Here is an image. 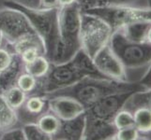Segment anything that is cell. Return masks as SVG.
Wrapping results in <instances>:
<instances>
[{
  "label": "cell",
  "mask_w": 151,
  "mask_h": 140,
  "mask_svg": "<svg viewBox=\"0 0 151 140\" xmlns=\"http://www.w3.org/2000/svg\"><path fill=\"white\" fill-rule=\"evenodd\" d=\"M86 77L107 79L97 69L93 60L82 49L65 63L52 64L42 79H39V95H48L71 86Z\"/></svg>",
  "instance_id": "cell-1"
},
{
  "label": "cell",
  "mask_w": 151,
  "mask_h": 140,
  "mask_svg": "<svg viewBox=\"0 0 151 140\" xmlns=\"http://www.w3.org/2000/svg\"><path fill=\"white\" fill-rule=\"evenodd\" d=\"M145 90L150 89H147L140 82L118 81L109 79L86 77L73 85L44 95L46 97L69 96L74 98L82 104L86 109H87L99 100L107 95L124 92H140Z\"/></svg>",
  "instance_id": "cell-2"
},
{
  "label": "cell",
  "mask_w": 151,
  "mask_h": 140,
  "mask_svg": "<svg viewBox=\"0 0 151 140\" xmlns=\"http://www.w3.org/2000/svg\"><path fill=\"white\" fill-rule=\"evenodd\" d=\"M4 7L15 9L23 12L44 44L45 56L54 63L59 46L58 9H34L15 0H6Z\"/></svg>",
  "instance_id": "cell-3"
},
{
  "label": "cell",
  "mask_w": 151,
  "mask_h": 140,
  "mask_svg": "<svg viewBox=\"0 0 151 140\" xmlns=\"http://www.w3.org/2000/svg\"><path fill=\"white\" fill-rule=\"evenodd\" d=\"M81 15L82 10L77 3L58 9L59 46L52 64L68 62L81 50Z\"/></svg>",
  "instance_id": "cell-4"
},
{
  "label": "cell",
  "mask_w": 151,
  "mask_h": 140,
  "mask_svg": "<svg viewBox=\"0 0 151 140\" xmlns=\"http://www.w3.org/2000/svg\"><path fill=\"white\" fill-rule=\"evenodd\" d=\"M108 44L126 70L150 66L151 44L129 41L119 30L113 33Z\"/></svg>",
  "instance_id": "cell-5"
},
{
  "label": "cell",
  "mask_w": 151,
  "mask_h": 140,
  "mask_svg": "<svg viewBox=\"0 0 151 140\" xmlns=\"http://www.w3.org/2000/svg\"><path fill=\"white\" fill-rule=\"evenodd\" d=\"M113 35L111 27L95 15L82 12L81 15V49L91 59L105 47Z\"/></svg>",
  "instance_id": "cell-6"
},
{
  "label": "cell",
  "mask_w": 151,
  "mask_h": 140,
  "mask_svg": "<svg viewBox=\"0 0 151 140\" xmlns=\"http://www.w3.org/2000/svg\"><path fill=\"white\" fill-rule=\"evenodd\" d=\"M82 12L95 15L102 19L113 33L126 25L141 21H151L150 8H138L129 6H97Z\"/></svg>",
  "instance_id": "cell-7"
},
{
  "label": "cell",
  "mask_w": 151,
  "mask_h": 140,
  "mask_svg": "<svg viewBox=\"0 0 151 140\" xmlns=\"http://www.w3.org/2000/svg\"><path fill=\"white\" fill-rule=\"evenodd\" d=\"M0 31L4 40L10 44L27 36L37 34L23 12L9 7L0 9Z\"/></svg>",
  "instance_id": "cell-8"
},
{
  "label": "cell",
  "mask_w": 151,
  "mask_h": 140,
  "mask_svg": "<svg viewBox=\"0 0 151 140\" xmlns=\"http://www.w3.org/2000/svg\"><path fill=\"white\" fill-rule=\"evenodd\" d=\"M135 92L114 93L101 98L85 111L86 118L105 122H113L116 114L121 110L129 95Z\"/></svg>",
  "instance_id": "cell-9"
},
{
  "label": "cell",
  "mask_w": 151,
  "mask_h": 140,
  "mask_svg": "<svg viewBox=\"0 0 151 140\" xmlns=\"http://www.w3.org/2000/svg\"><path fill=\"white\" fill-rule=\"evenodd\" d=\"M92 60L97 69L107 79L118 81H129L127 77L126 68L113 53L109 44L103 47Z\"/></svg>",
  "instance_id": "cell-10"
},
{
  "label": "cell",
  "mask_w": 151,
  "mask_h": 140,
  "mask_svg": "<svg viewBox=\"0 0 151 140\" xmlns=\"http://www.w3.org/2000/svg\"><path fill=\"white\" fill-rule=\"evenodd\" d=\"M15 111L18 122L23 124L37 122L42 114L49 111L48 98L44 95H28L22 107Z\"/></svg>",
  "instance_id": "cell-11"
},
{
  "label": "cell",
  "mask_w": 151,
  "mask_h": 140,
  "mask_svg": "<svg viewBox=\"0 0 151 140\" xmlns=\"http://www.w3.org/2000/svg\"><path fill=\"white\" fill-rule=\"evenodd\" d=\"M47 98L49 111L60 121L71 120L86 111L82 104L74 98L69 96H51Z\"/></svg>",
  "instance_id": "cell-12"
},
{
  "label": "cell",
  "mask_w": 151,
  "mask_h": 140,
  "mask_svg": "<svg viewBox=\"0 0 151 140\" xmlns=\"http://www.w3.org/2000/svg\"><path fill=\"white\" fill-rule=\"evenodd\" d=\"M117 129L113 122H100L86 118V125L83 139L107 140L114 139Z\"/></svg>",
  "instance_id": "cell-13"
},
{
  "label": "cell",
  "mask_w": 151,
  "mask_h": 140,
  "mask_svg": "<svg viewBox=\"0 0 151 140\" xmlns=\"http://www.w3.org/2000/svg\"><path fill=\"white\" fill-rule=\"evenodd\" d=\"M86 125L85 112L71 120L61 121L60 127L53 139L82 140Z\"/></svg>",
  "instance_id": "cell-14"
},
{
  "label": "cell",
  "mask_w": 151,
  "mask_h": 140,
  "mask_svg": "<svg viewBox=\"0 0 151 140\" xmlns=\"http://www.w3.org/2000/svg\"><path fill=\"white\" fill-rule=\"evenodd\" d=\"M24 71V63L18 54L12 53V60L6 69L0 72V93L16 85L18 77Z\"/></svg>",
  "instance_id": "cell-15"
},
{
  "label": "cell",
  "mask_w": 151,
  "mask_h": 140,
  "mask_svg": "<svg viewBox=\"0 0 151 140\" xmlns=\"http://www.w3.org/2000/svg\"><path fill=\"white\" fill-rule=\"evenodd\" d=\"M119 31L129 41L150 44L151 21H141L129 23Z\"/></svg>",
  "instance_id": "cell-16"
},
{
  "label": "cell",
  "mask_w": 151,
  "mask_h": 140,
  "mask_svg": "<svg viewBox=\"0 0 151 140\" xmlns=\"http://www.w3.org/2000/svg\"><path fill=\"white\" fill-rule=\"evenodd\" d=\"M151 106V92L150 90L135 92L132 93L125 102L123 109L129 112H135L140 108H150Z\"/></svg>",
  "instance_id": "cell-17"
},
{
  "label": "cell",
  "mask_w": 151,
  "mask_h": 140,
  "mask_svg": "<svg viewBox=\"0 0 151 140\" xmlns=\"http://www.w3.org/2000/svg\"><path fill=\"white\" fill-rule=\"evenodd\" d=\"M18 122L16 111L12 108L0 93V134L14 127Z\"/></svg>",
  "instance_id": "cell-18"
},
{
  "label": "cell",
  "mask_w": 151,
  "mask_h": 140,
  "mask_svg": "<svg viewBox=\"0 0 151 140\" xmlns=\"http://www.w3.org/2000/svg\"><path fill=\"white\" fill-rule=\"evenodd\" d=\"M51 62L45 55H40L28 64H24V72L34 76L37 79H42L47 75Z\"/></svg>",
  "instance_id": "cell-19"
},
{
  "label": "cell",
  "mask_w": 151,
  "mask_h": 140,
  "mask_svg": "<svg viewBox=\"0 0 151 140\" xmlns=\"http://www.w3.org/2000/svg\"><path fill=\"white\" fill-rule=\"evenodd\" d=\"M61 121L53 113L47 111L42 114L37 121V124L45 134L53 139V136L57 133L60 127Z\"/></svg>",
  "instance_id": "cell-20"
},
{
  "label": "cell",
  "mask_w": 151,
  "mask_h": 140,
  "mask_svg": "<svg viewBox=\"0 0 151 140\" xmlns=\"http://www.w3.org/2000/svg\"><path fill=\"white\" fill-rule=\"evenodd\" d=\"M134 127L141 136L150 134L151 130V109L150 108H140L133 112ZM140 139V138H139Z\"/></svg>",
  "instance_id": "cell-21"
},
{
  "label": "cell",
  "mask_w": 151,
  "mask_h": 140,
  "mask_svg": "<svg viewBox=\"0 0 151 140\" xmlns=\"http://www.w3.org/2000/svg\"><path fill=\"white\" fill-rule=\"evenodd\" d=\"M2 95L9 104V106L13 108L14 110H17L19 107H22L24 102L25 101V98L27 96V93L23 92L16 85L8 89Z\"/></svg>",
  "instance_id": "cell-22"
},
{
  "label": "cell",
  "mask_w": 151,
  "mask_h": 140,
  "mask_svg": "<svg viewBox=\"0 0 151 140\" xmlns=\"http://www.w3.org/2000/svg\"><path fill=\"white\" fill-rule=\"evenodd\" d=\"M16 86L27 93V95H34L37 92L39 87V79L24 71L18 77L16 81Z\"/></svg>",
  "instance_id": "cell-23"
},
{
  "label": "cell",
  "mask_w": 151,
  "mask_h": 140,
  "mask_svg": "<svg viewBox=\"0 0 151 140\" xmlns=\"http://www.w3.org/2000/svg\"><path fill=\"white\" fill-rule=\"evenodd\" d=\"M23 130L25 136V140H51L37 124V122H29L23 124Z\"/></svg>",
  "instance_id": "cell-24"
},
{
  "label": "cell",
  "mask_w": 151,
  "mask_h": 140,
  "mask_svg": "<svg viewBox=\"0 0 151 140\" xmlns=\"http://www.w3.org/2000/svg\"><path fill=\"white\" fill-rule=\"evenodd\" d=\"M150 0H100L98 6H129L150 8Z\"/></svg>",
  "instance_id": "cell-25"
},
{
  "label": "cell",
  "mask_w": 151,
  "mask_h": 140,
  "mask_svg": "<svg viewBox=\"0 0 151 140\" xmlns=\"http://www.w3.org/2000/svg\"><path fill=\"white\" fill-rule=\"evenodd\" d=\"M113 123L116 126L117 130L127 127L134 126V121H133V114L126 109L119 110L116 116L113 119Z\"/></svg>",
  "instance_id": "cell-26"
},
{
  "label": "cell",
  "mask_w": 151,
  "mask_h": 140,
  "mask_svg": "<svg viewBox=\"0 0 151 140\" xmlns=\"http://www.w3.org/2000/svg\"><path fill=\"white\" fill-rule=\"evenodd\" d=\"M140 138V134L134 126L117 130L114 139L116 140H136Z\"/></svg>",
  "instance_id": "cell-27"
},
{
  "label": "cell",
  "mask_w": 151,
  "mask_h": 140,
  "mask_svg": "<svg viewBox=\"0 0 151 140\" xmlns=\"http://www.w3.org/2000/svg\"><path fill=\"white\" fill-rule=\"evenodd\" d=\"M0 139L2 140H25V136L23 128H10L0 134Z\"/></svg>",
  "instance_id": "cell-28"
},
{
  "label": "cell",
  "mask_w": 151,
  "mask_h": 140,
  "mask_svg": "<svg viewBox=\"0 0 151 140\" xmlns=\"http://www.w3.org/2000/svg\"><path fill=\"white\" fill-rule=\"evenodd\" d=\"M40 55H45L44 51L38 48H35V47H32V48H28L27 50H24L19 56L21 57L24 64H28L33 60H35Z\"/></svg>",
  "instance_id": "cell-29"
},
{
  "label": "cell",
  "mask_w": 151,
  "mask_h": 140,
  "mask_svg": "<svg viewBox=\"0 0 151 140\" xmlns=\"http://www.w3.org/2000/svg\"><path fill=\"white\" fill-rule=\"evenodd\" d=\"M12 53L4 47L0 48V72L7 68L12 63Z\"/></svg>",
  "instance_id": "cell-30"
},
{
  "label": "cell",
  "mask_w": 151,
  "mask_h": 140,
  "mask_svg": "<svg viewBox=\"0 0 151 140\" xmlns=\"http://www.w3.org/2000/svg\"><path fill=\"white\" fill-rule=\"evenodd\" d=\"M60 8L58 0H39L38 9H52Z\"/></svg>",
  "instance_id": "cell-31"
},
{
  "label": "cell",
  "mask_w": 151,
  "mask_h": 140,
  "mask_svg": "<svg viewBox=\"0 0 151 140\" xmlns=\"http://www.w3.org/2000/svg\"><path fill=\"white\" fill-rule=\"evenodd\" d=\"M99 2H100V0H76V3L80 7L82 11H84V10L88 9L97 7L99 5Z\"/></svg>",
  "instance_id": "cell-32"
},
{
  "label": "cell",
  "mask_w": 151,
  "mask_h": 140,
  "mask_svg": "<svg viewBox=\"0 0 151 140\" xmlns=\"http://www.w3.org/2000/svg\"><path fill=\"white\" fill-rule=\"evenodd\" d=\"M138 82L143 84L145 87H147V89H150V67H149V69L147 71V73L145 74V76L143 77V79Z\"/></svg>",
  "instance_id": "cell-33"
},
{
  "label": "cell",
  "mask_w": 151,
  "mask_h": 140,
  "mask_svg": "<svg viewBox=\"0 0 151 140\" xmlns=\"http://www.w3.org/2000/svg\"><path fill=\"white\" fill-rule=\"evenodd\" d=\"M58 2L60 7H64V6H70V5L76 3V0H58Z\"/></svg>",
  "instance_id": "cell-34"
},
{
  "label": "cell",
  "mask_w": 151,
  "mask_h": 140,
  "mask_svg": "<svg viewBox=\"0 0 151 140\" xmlns=\"http://www.w3.org/2000/svg\"><path fill=\"white\" fill-rule=\"evenodd\" d=\"M3 42H4V37H3L2 32L0 31V48H2L3 47Z\"/></svg>",
  "instance_id": "cell-35"
}]
</instances>
